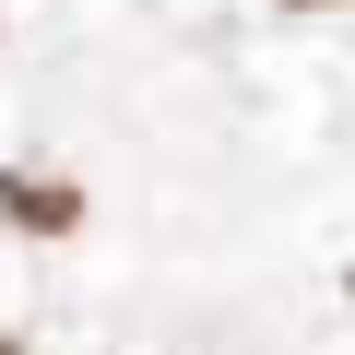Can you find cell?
Wrapping results in <instances>:
<instances>
[{
  "mask_svg": "<svg viewBox=\"0 0 355 355\" xmlns=\"http://www.w3.org/2000/svg\"><path fill=\"white\" fill-rule=\"evenodd\" d=\"M0 355H24V343H12V331H0Z\"/></svg>",
  "mask_w": 355,
  "mask_h": 355,
  "instance_id": "cell-1",
  "label": "cell"
}]
</instances>
